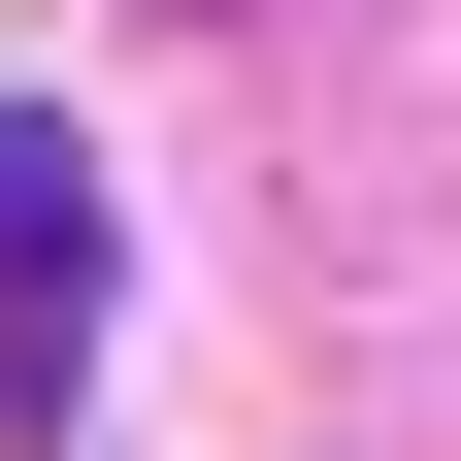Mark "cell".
<instances>
[{
  "mask_svg": "<svg viewBox=\"0 0 461 461\" xmlns=\"http://www.w3.org/2000/svg\"><path fill=\"white\" fill-rule=\"evenodd\" d=\"M99 395V165H67V99H0V429H67Z\"/></svg>",
  "mask_w": 461,
  "mask_h": 461,
  "instance_id": "6da1fadb",
  "label": "cell"
}]
</instances>
